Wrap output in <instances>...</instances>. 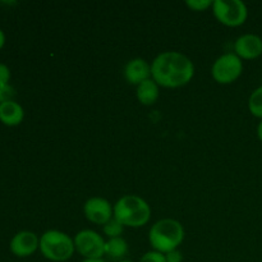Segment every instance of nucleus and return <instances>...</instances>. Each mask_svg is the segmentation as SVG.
<instances>
[{"label":"nucleus","mask_w":262,"mask_h":262,"mask_svg":"<svg viewBox=\"0 0 262 262\" xmlns=\"http://www.w3.org/2000/svg\"><path fill=\"white\" fill-rule=\"evenodd\" d=\"M193 76V61L179 51H163L151 63V78L164 89L186 86Z\"/></svg>","instance_id":"f257e3e1"},{"label":"nucleus","mask_w":262,"mask_h":262,"mask_svg":"<svg viewBox=\"0 0 262 262\" xmlns=\"http://www.w3.org/2000/svg\"><path fill=\"white\" fill-rule=\"evenodd\" d=\"M184 228L181 222L176 219H160L154 223L148 232V242L154 251L168 253L178 250L184 241Z\"/></svg>","instance_id":"f03ea898"},{"label":"nucleus","mask_w":262,"mask_h":262,"mask_svg":"<svg viewBox=\"0 0 262 262\" xmlns=\"http://www.w3.org/2000/svg\"><path fill=\"white\" fill-rule=\"evenodd\" d=\"M114 219L124 228L145 227L151 219V207L137 194H125L114 205Z\"/></svg>","instance_id":"7ed1b4c3"},{"label":"nucleus","mask_w":262,"mask_h":262,"mask_svg":"<svg viewBox=\"0 0 262 262\" xmlns=\"http://www.w3.org/2000/svg\"><path fill=\"white\" fill-rule=\"evenodd\" d=\"M41 255L49 261L66 262L73 257L76 252L74 241L67 233L56 229L46 230L40 237Z\"/></svg>","instance_id":"20e7f679"},{"label":"nucleus","mask_w":262,"mask_h":262,"mask_svg":"<svg viewBox=\"0 0 262 262\" xmlns=\"http://www.w3.org/2000/svg\"><path fill=\"white\" fill-rule=\"evenodd\" d=\"M212 14L216 20L227 27H239L248 18V8L241 0H214Z\"/></svg>","instance_id":"39448f33"},{"label":"nucleus","mask_w":262,"mask_h":262,"mask_svg":"<svg viewBox=\"0 0 262 262\" xmlns=\"http://www.w3.org/2000/svg\"><path fill=\"white\" fill-rule=\"evenodd\" d=\"M243 72V61L234 53H225L214 61L211 76L219 84H230L237 81Z\"/></svg>","instance_id":"423d86ee"},{"label":"nucleus","mask_w":262,"mask_h":262,"mask_svg":"<svg viewBox=\"0 0 262 262\" xmlns=\"http://www.w3.org/2000/svg\"><path fill=\"white\" fill-rule=\"evenodd\" d=\"M76 252L83 257V260H96L105 256V242L106 241L97 232L91 229H83L77 233L73 238Z\"/></svg>","instance_id":"0eeeda50"},{"label":"nucleus","mask_w":262,"mask_h":262,"mask_svg":"<svg viewBox=\"0 0 262 262\" xmlns=\"http://www.w3.org/2000/svg\"><path fill=\"white\" fill-rule=\"evenodd\" d=\"M83 214L92 224L105 225L114 217V207L106 199L91 197L84 202Z\"/></svg>","instance_id":"6e6552de"},{"label":"nucleus","mask_w":262,"mask_h":262,"mask_svg":"<svg viewBox=\"0 0 262 262\" xmlns=\"http://www.w3.org/2000/svg\"><path fill=\"white\" fill-rule=\"evenodd\" d=\"M234 54L242 60H253L262 55V38L255 33H245L234 41Z\"/></svg>","instance_id":"1a4fd4ad"},{"label":"nucleus","mask_w":262,"mask_h":262,"mask_svg":"<svg viewBox=\"0 0 262 262\" xmlns=\"http://www.w3.org/2000/svg\"><path fill=\"white\" fill-rule=\"evenodd\" d=\"M40 247V238L30 230L17 233L10 241V252L17 257H28L33 255Z\"/></svg>","instance_id":"9d476101"},{"label":"nucleus","mask_w":262,"mask_h":262,"mask_svg":"<svg viewBox=\"0 0 262 262\" xmlns=\"http://www.w3.org/2000/svg\"><path fill=\"white\" fill-rule=\"evenodd\" d=\"M123 74L128 83L137 87L140 83L151 78V63L142 58L130 59L125 64Z\"/></svg>","instance_id":"9b49d317"},{"label":"nucleus","mask_w":262,"mask_h":262,"mask_svg":"<svg viewBox=\"0 0 262 262\" xmlns=\"http://www.w3.org/2000/svg\"><path fill=\"white\" fill-rule=\"evenodd\" d=\"M25 119V110L18 102L7 101L0 104V122L8 127L19 125Z\"/></svg>","instance_id":"f8f14e48"},{"label":"nucleus","mask_w":262,"mask_h":262,"mask_svg":"<svg viewBox=\"0 0 262 262\" xmlns=\"http://www.w3.org/2000/svg\"><path fill=\"white\" fill-rule=\"evenodd\" d=\"M136 96L140 104L151 106L158 102L159 96H160V86L152 78L147 79L136 87Z\"/></svg>","instance_id":"ddd939ff"},{"label":"nucleus","mask_w":262,"mask_h":262,"mask_svg":"<svg viewBox=\"0 0 262 262\" xmlns=\"http://www.w3.org/2000/svg\"><path fill=\"white\" fill-rule=\"evenodd\" d=\"M128 243L123 237L112 238L105 242V256L113 261L120 262L128 255Z\"/></svg>","instance_id":"4468645a"},{"label":"nucleus","mask_w":262,"mask_h":262,"mask_svg":"<svg viewBox=\"0 0 262 262\" xmlns=\"http://www.w3.org/2000/svg\"><path fill=\"white\" fill-rule=\"evenodd\" d=\"M248 110L253 117L262 120V86L257 87L248 99Z\"/></svg>","instance_id":"2eb2a0df"},{"label":"nucleus","mask_w":262,"mask_h":262,"mask_svg":"<svg viewBox=\"0 0 262 262\" xmlns=\"http://www.w3.org/2000/svg\"><path fill=\"white\" fill-rule=\"evenodd\" d=\"M102 232H104V234L106 235L109 239H112V238L122 237L123 232H124V227H123L117 219L113 217V219L109 220L106 224L102 225Z\"/></svg>","instance_id":"dca6fc26"},{"label":"nucleus","mask_w":262,"mask_h":262,"mask_svg":"<svg viewBox=\"0 0 262 262\" xmlns=\"http://www.w3.org/2000/svg\"><path fill=\"white\" fill-rule=\"evenodd\" d=\"M212 0H188L186 5L193 12H205L212 7Z\"/></svg>","instance_id":"f3484780"},{"label":"nucleus","mask_w":262,"mask_h":262,"mask_svg":"<svg viewBox=\"0 0 262 262\" xmlns=\"http://www.w3.org/2000/svg\"><path fill=\"white\" fill-rule=\"evenodd\" d=\"M15 96V90L14 87L8 84H2L0 86V104L7 101H13Z\"/></svg>","instance_id":"a211bd4d"},{"label":"nucleus","mask_w":262,"mask_h":262,"mask_svg":"<svg viewBox=\"0 0 262 262\" xmlns=\"http://www.w3.org/2000/svg\"><path fill=\"white\" fill-rule=\"evenodd\" d=\"M138 262H166V258L164 253L151 250L148 252H146Z\"/></svg>","instance_id":"6ab92c4d"},{"label":"nucleus","mask_w":262,"mask_h":262,"mask_svg":"<svg viewBox=\"0 0 262 262\" xmlns=\"http://www.w3.org/2000/svg\"><path fill=\"white\" fill-rule=\"evenodd\" d=\"M10 79V69L5 64L0 63V86L8 84Z\"/></svg>","instance_id":"aec40b11"},{"label":"nucleus","mask_w":262,"mask_h":262,"mask_svg":"<svg viewBox=\"0 0 262 262\" xmlns=\"http://www.w3.org/2000/svg\"><path fill=\"white\" fill-rule=\"evenodd\" d=\"M165 258L166 262H182L183 261V253L179 250H174L165 253Z\"/></svg>","instance_id":"412c9836"},{"label":"nucleus","mask_w":262,"mask_h":262,"mask_svg":"<svg viewBox=\"0 0 262 262\" xmlns=\"http://www.w3.org/2000/svg\"><path fill=\"white\" fill-rule=\"evenodd\" d=\"M4 43H5V35H4V32H3V31L0 30V50H2V49H3Z\"/></svg>","instance_id":"4be33fe9"},{"label":"nucleus","mask_w":262,"mask_h":262,"mask_svg":"<svg viewBox=\"0 0 262 262\" xmlns=\"http://www.w3.org/2000/svg\"><path fill=\"white\" fill-rule=\"evenodd\" d=\"M257 136H258V140L262 142V120L258 123V125H257Z\"/></svg>","instance_id":"5701e85b"},{"label":"nucleus","mask_w":262,"mask_h":262,"mask_svg":"<svg viewBox=\"0 0 262 262\" xmlns=\"http://www.w3.org/2000/svg\"><path fill=\"white\" fill-rule=\"evenodd\" d=\"M82 262H107L104 258H96V260H83Z\"/></svg>","instance_id":"b1692460"},{"label":"nucleus","mask_w":262,"mask_h":262,"mask_svg":"<svg viewBox=\"0 0 262 262\" xmlns=\"http://www.w3.org/2000/svg\"><path fill=\"white\" fill-rule=\"evenodd\" d=\"M120 262H132V261H129V260H123V261H120Z\"/></svg>","instance_id":"393cba45"}]
</instances>
